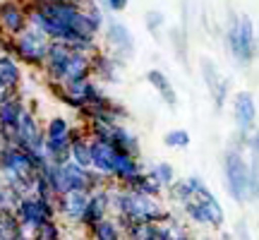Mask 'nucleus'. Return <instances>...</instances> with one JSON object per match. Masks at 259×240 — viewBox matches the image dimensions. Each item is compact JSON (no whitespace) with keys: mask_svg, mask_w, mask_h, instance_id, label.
Listing matches in <instances>:
<instances>
[{"mask_svg":"<svg viewBox=\"0 0 259 240\" xmlns=\"http://www.w3.org/2000/svg\"><path fill=\"white\" fill-rule=\"evenodd\" d=\"M223 46L231 53L235 65L250 67L254 63L259 51V38L250 15H238L233 10L228 12V22H226V31H223Z\"/></svg>","mask_w":259,"mask_h":240,"instance_id":"obj_1","label":"nucleus"},{"mask_svg":"<svg viewBox=\"0 0 259 240\" xmlns=\"http://www.w3.org/2000/svg\"><path fill=\"white\" fill-rule=\"evenodd\" d=\"M221 171H223V185L226 192L235 204L250 202V166L247 156L240 149L226 147L221 156Z\"/></svg>","mask_w":259,"mask_h":240,"instance_id":"obj_2","label":"nucleus"},{"mask_svg":"<svg viewBox=\"0 0 259 240\" xmlns=\"http://www.w3.org/2000/svg\"><path fill=\"white\" fill-rule=\"evenodd\" d=\"M48 46H51V36L44 34L41 29L31 27V24L22 34L12 36V56L24 67H31V70H41V65L46 60Z\"/></svg>","mask_w":259,"mask_h":240,"instance_id":"obj_3","label":"nucleus"},{"mask_svg":"<svg viewBox=\"0 0 259 240\" xmlns=\"http://www.w3.org/2000/svg\"><path fill=\"white\" fill-rule=\"evenodd\" d=\"M12 144H19L24 147L31 154H46L44 151V144H46V132H44V125L38 115L34 113V108H24V113L19 115V123L15 132H12Z\"/></svg>","mask_w":259,"mask_h":240,"instance_id":"obj_4","label":"nucleus"},{"mask_svg":"<svg viewBox=\"0 0 259 240\" xmlns=\"http://www.w3.org/2000/svg\"><path fill=\"white\" fill-rule=\"evenodd\" d=\"M103 48L111 51L115 58H120L125 63H130L135 53H137V44L135 36L125 22L120 19H106V27H103Z\"/></svg>","mask_w":259,"mask_h":240,"instance_id":"obj_5","label":"nucleus"},{"mask_svg":"<svg viewBox=\"0 0 259 240\" xmlns=\"http://www.w3.org/2000/svg\"><path fill=\"white\" fill-rule=\"evenodd\" d=\"M15 214L22 223L29 226H36L41 228L46 221L58 219V209H56V199H46L41 194H24L17 204H15Z\"/></svg>","mask_w":259,"mask_h":240,"instance_id":"obj_6","label":"nucleus"},{"mask_svg":"<svg viewBox=\"0 0 259 240\" xmlns=\"http://www.w3.org/2000/svg\"><path fill=\"white\" fill-rule=\"evenodd\" d=\"M125 67H127V63L120 60V58H115L106 48L96 51L92 56V77L99 79L101 84H120Z\"/></svg>","mask_w":259,"mask_h":240,"instance_id":"obj_7","label":"nucleus"},{"mask_svg":"<svg viewBox=\"0 0 259 240\" xmlns=\"http://www.w3.org/2000/svg\"><path fill=\"white\" fill-rule=\"evenodd\" d=\"M29 27L24 0H0V34L17 36Z\"/></svg>","mask_w":259,"mask_h":240,"instance_id":"obj_8","label":"nucleus"},{"mask_svg":"<svg viewBox=\"0 0 259 240\" xmlns=\"http://www.w3.org/2000/svg\"><path fill=\"white\" fill-rule=\"evenodd\" d=\"M27 108V99L22 92H15L0 101V137L5 144H12V132L17 128L19 115Z\"/></svg>","mask_w":259,"mask_h":240,"instance_id":"obj_9","label":"nucleus"},{"mask_svg":"<svg viewBox=\"0 0 259 240\" xmlns=\"http://www.w3.org/2000/svg\"><path fill=\"white\" fill-rule=\"evenodd\" d=\"M231 111H233V123H235V130H240V132H252V130L257 128L259 108H257L254 96H252L250 92L233 94Z\"/></svg>","mask_w":259,"mask_h":240,"instance_id":"obj_10","label":"nucleus"},{"mask_svg":"<svg viewBox=\"0 0 259 240\" xmlns=\"http://www.w3.org/2000/svg\"><path fill=\"white\" fill-rule=\"evenodd\" d=\"M89 202V192L87 190H67V192L56 197V209L58 216L63 219L67 226H79Z\"/></svg>","mask_w":259,"mask_h":240,"instance_id":"obj_11","label":"nucleus"},{"mask_svg":"<svg viewBox=\"0 0 259 240\" xmlns=\"http://www.w3.org/2000/svg\"><path fill=\"white\" fill-rule=\"evenodd\" d=\"M72 53V48L63 44V41H51L46 53V60L41 65V74L46 82H63L65 79V67H67V58Z\"/></svg>","mask_w":259,"mask_h":240,"instance_id":"obj_12","label":"nucleus"},{"mask_svg":"<svg viewBox=\"0 0 259 240\" xmlns=\"http://www.w3.org/2000/svg\"><path fill=\"white\" fill-rule=\"evenodd\" d=\"M190 178V183H192V190H194V197L204 204V209L209 214V219H211V231H221L223 223H226V212H223L221 202H219V197L209 190V185L204 183L199 176H187Z\"/></svg>","mask_w":259,"mask_h":240,"instance_id":"obj_13","label":"nucleus"},{"mask_svg":"<svg viewBox=\"0 0 259 240\" xmlns=\"http://www.w3.org/2000/svg\"><path fill=\"white\" fill-rule=\"evenodd\" d=\"M111 216V192H108V185L96 190V192H89V202H87V209H84V216L79 221V228L87 231L92 228L94 223H99L101 219Z\"/></svg>","mask_w":259,"mask_h":240,"instance_id":"obj_14","label":"nucleus"},{"mask_svg":"<svg viewBox=\"0 0 259 240\" xmlns=\"http://www.w3.org/2000/svg\"><path fill=\"white\" fill-rule=\"evenodd\" d=\"M24 84V65L12 53H0V87L8 94L22 92Z\"/></svg>","mask_w":259,"mask_h":240,"instance_id":"obj_15","label":"nucleus"},{"mask_svg":"<svg viewBox=\"0 0 259 240\" xmlns=\"http://www.w3.org/2000/svg\"><path fill=\"white\" fill-rule=\"evenodd\" d=\"M147 168L142 166V161L137 156H130V154H122L115 149V158H113V173L111 178L120 185H130L137 176H142Z\"/></svg>","mask_w":259,"mask_h":240,"instance_id":"obj_16","label":"nucleus"},{"mask_svg":"<svg viewBox=\"0 0 259 240\" xmlns=\"http://www.w3.org/2000/svg\"><path fill=\"white\" fill-rule=\"evenodd\" d=\"M144 79L154 87V92L161 96V101L166 103L168 108H176L178 106V92H176V87H173V82H170V77H168L163 70L151 67V70H147Z\"/></svg>","mask_w":259,"mask_h":240,"instance_id":"obj_17","label":"nucleus"},{"mask_svg":"<svg viewBox=\"0 0 259 240\" xmlns=\"http://www.w3.org/2000/svg\"><path fill=\"white\" fill-rule=\"evenodd\" d=\"M113 158H115V147L113 142H103V139H92V168L99 171L103 176L111 178L113 173ZM113 180V178H111Z\"/></svg>","mask_w":259,"mask_h":240,"instance_id":"obj_18","label":"nucleus"},{"mask_svg":"<svg viewBox=\"0 0 259 240\" xmlns=\"http://www.w3.org/2000/svg\"><path fill=\"white\" fill-rule=\"evenodd\" d=\"M113 147L122 151V154H130V156H137L142 158V142L139 137L132 132V130L125 125V123H118L115 128H113Z\"/></svg>","mask_w":259,"mask_h":240,"instance_id":"obj_19","label":"nucleus"},{"mask_svg":"<svg viewBox=\"0 0 259 240\" xmlns=\"http://www.w3.org/2000/svg\"><path fill=\"white\" fill-rule=\"evenodd\" d=\"M87 238L89 240H127L125 238V231L118 223L115 216H106L99 223H94L92 228H87Z\"/></svg>","mask_w":259,"mask_h":240,"instance_id":"obj_20","label":"nucleus"},{"mask_svg":"<svg viewBox=\"0 0 259 240\" xmlns=\"http://www.w3.org/2000/svg\"><path fill=\"white\" fill-rule=\"evenodd\" d=\"M168 44L173 48V56L183 67L190 65V38H187V27L178 24V27L168 29Z\"/></svg>","mask_w":259,"mask_h":240,"instance_id":"obj_21","label":"nucleus"},{"mask_svg":"<svg viewBox=\"0 0 259 240\" xmlns=\"http://www.w3.org/2000/svg\"><path fill=\"white\" fill-rule=\"evenodd\" d=\"M87 77H92V56H89V53H82V51H72L70 58H67V67H65L63 82L87 79Z\"/></svg>","mask_w":259,"mask_h":240,"instance_id":"obj_22","label":"nucleus"},{"mask_svg":"<svg viewBox=\"0 0 259 240\" xmlns=\"http://www.w3.org/2000/svg\"><path fill=\"white\" fill-rule=\"evenodd\" d=\"M180 216H183L187 223L197 226V228H211V219H209V214H206V209H204V204L199 202L197 197H192L190 202H185L183 207H180Z\"/></svg>","mask_w":259,"mask_h":240,"instance_id":"obj_23","label":"nucleus"},{"mask_svg":"<svg viewBox=\"0 0 259 240\" xmlns=\"http://www.w3.org/2000/svg\"><path fill=\"white\" fill-rule=\"evenodd\" d=\"M163 194H166V199L170 204L183 207V204L190 202V199L194 197V190H192L190 178H176V180H173V183H170L166 190H163Z\"/></svg>","mask_w":259,"mask_h":240,"instance_id":"obj_24","label":"nucleus"},{"mask_svg":"<svg viewBox=\"0 0 259 240\" xmlns=\"http://www.w3.org/2000/svg\"><path fill=\"white\" fill-rule=\"evenodd\" d=\"M60 166H63V176H65V183H67V190H87V192H89V185H87L89 168L79 166V164H74V161H65Z\"/></svg>","mask_w":259,"mask_h":240,"instance_id":"obj_25","label":"nucleus"},{"mask_svg":"<svg viewBox=\"0 0 259 240\" xmlns=\"http://www.w3.org/2000/svg\"><path fill=\"white\" fill-rule=\"evenodd\" d=\"M199 74H202V82L206 87V92L213 94L219 89V84L223 82V74L219 70V65L213 63L209 56H202L199 58Z\"/></svg>","mask_w":259,"mask_h":240,"instance_id":"obj_26","label":"nucleus"},{"mask_svg":"<svg viewBox=\"0 0 259 240\" xmlns=\"http://www.w3.org/2000/svg\"><path fill=\"white\" fill-rule=\"evenodd\" d=\"M125 187H130V190H135V192H142V194H149V197H163V187H161V183H156L154 178L149 176L147 171L142 173V176H137L135 180L130 185H125Z\"/></svg>","mask_w":259,"mask_h":240,"instance_id":"obj_27","label":"nucleus"},{"mask_svg":"<svg viewBox=\"0 0 259 240\" xmlns=\"http://www.w3.org/2000/svg\"><path fill=\"white\" fill-rule=\"evenodd\" d=\"M147 173L154 178L156 183H161V187H163V190H166L168 185H170L178 178L173 164H168V161H156V164H151V166L147 168Z\"/></svg>","mask_w":259,"mask_h":240,"instance_id":"obj_28","label":"nucleus"},{"mask_svg":"<svg viewBox=\"0 0 259 240\" xmlns=\"http://www.w3.org/2000/svg\"><path fill=\"white\" fill-rule=\"evenodd\" d=\"M144 29L149 31V36L161 41L163 38V29H166V15L161 10H147L144 12Z\"/></svg>","mask_w":259,"mask_h":240,"instance_id":"obj_29","label":"nucleus"},{"mask_svg":"<svg viewBox=\"0 0 259 240\" xmlns=\"http://www.w3.org/2000/svg\"><path fill=\"white\" fill-rule=\"evenodd\" d=\"M44 132H46V137H70V132H72V123L65 118V115H51L46 120V125H44Z\"/></svg>","mask_w":259,"mask_h":240,"instance_id":"obj_30","label":"nucleus"},{"mask_svg":"<svg viewBox=\"0 0 259 240\" xmlns=\"http://www.w3.org/2000/svg\"><path fill=\"white\" fill-rule=\"evenodd\" d=\"M168 226V240H194L192 231L187 228V223L183 221V216L180 214H170V219L166 221Z\"/></svg>","mask_w":259,"mask_h":240,"instance_id":"obj_31","label":"nucleus"},{"mask_svg":"<svg viewBox=\"0 0 259 240\" xmlns=\"http://www.w3.org/2000/svg\"><path fill=\"white\" fill-rule=\"evenodd\" d=\"M190 142H192V137H190V132L185 128H173L163 135V144L168 149H187Z\"/></svg>","mask_w":259,"mask_h":240,"instance_id":"obj_32","label":"nucleus"},{"mask_svg":"<svg viewBox=\"0 0 259 240\" xmlns=\"http://www.w3.org/2000/svg\"><path fill=\"white\" fill-rule=\"evenodd\" d=\"M36 240H65L63 226L58 223V219H51L46 221L41 228H38V238Z\"/></svg>","mask_w":259,"mask_h":240,"instance_id":"obj_33","label":"nucleus"},{"mask_svg":"<svg viewBox=\"0 0 259 240\" xmlns=\"http://www.w3.org/2000/svg\"><path fill=\"white\" fill-rule=\"evenodd\" d=\"M228 96H231V79H228V77H223V82L219 84V89L211 94L213 108H216V111H223V106L228 103Z\"/></svg>","mask_w":259,"mask_h":240,"instance_id":"obj_34","label":"nucleus"},{"mask_svg":"<svg viewBox=\"0 0 259 240\" xmlns=\"http://www.w3.org/2000/svg\"><path fill=\"white\" fill-rule=\"evenodd\" d=\"M233 238L235 240H254V235H252V231H250V223L245 221V219H238V221H235V226H233Z\"/></svg>","mask_w":259,"mask_h":240,"instance_id":"obj_35","label":"nucleus"},{"mask_svg":"<svg viewBox=\"0 0 259 240\" xmlns=\"http://www.w3.org/2000/svg\"><path fill=\"white\" fill-rule=\"evenodd\" d=\"M99 3H101V8L106 10V12H111V15H120L130 5V0H99Z\"/></svg>","mask_w":259,"mask_h":240,"instance_id":"obj_36","label":"nucleus"},{"mask_svg":"<svg viewBox=\"0 0 259 240\" xmlns=\"http://www.w3.org/2000/svg\"><path fill=\"white\" fill-rule=\"evenodd\" d=\"M24 3H31V5H48V3H60V0H24Z\"/></svg>","mask_w":259,"mask_h":240,"instance_id":"obj_37","label":"nucleus"},{"mask_svg":"<svg viewBox=\"0 0 259 240\" xmlns=\"http://www.w3.org/2000/svg\"><path fill=\"white\" fill-rule=\"evenodd\" d=\"M5 96H10V94L5 92V89H3V87H0V101H3V99H5Z\"/></svg>","mask_w":259,"mask_h":240,"instance_id":"obj_38","label":"nucleus"},{"mask_svg":"<svg viewBox=\"0 0 259 240\" xmlns=\"http://www.w3.org/2000/svg\"><path fill=\"white\" fill-rule=\"evenodd\" d=\"M194 240H213V238H206V235H204V238H194Z\"/></svg>","mask_w":259,"mask_h":240,"instance_id":"obj_39","label":"nucleus"}]
</instances>
